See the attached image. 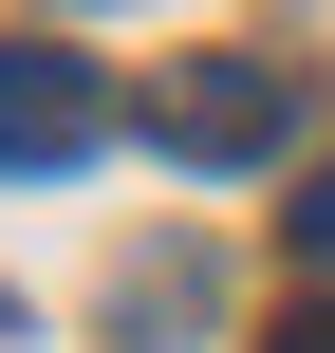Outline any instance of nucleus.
I'll return each mask as SVG.
<instances>
[{
	"label": "nucleus",
	"mask_w": 335,
	"mask_h": 353,
	"mask_svg": "<svg viewBox=\"0 0 335 353\" xmlns=\"http://www.w3.org/2000/svg\"><path fill=\"white\" fill-rule=\"evenodd\" d=\"M149 149H186V168H261V149H298V74L280 56H149Z\"/></svg>",
	"instance_id": "1"
},
{
	"label": "nucleus",
	"mask_w": 335,
	"mask_h": 353,
	"mask_svg": "<svg viewBox=\"0 0 335 353\" xmlns=\"http://www.w3.org/2000/svg\"><path fill=\"white\" fill-rule=\"evenodd\" d=\"M112 149V74L56 37H0V168H93Z\"/></svg>",
	"instance_id": "2"
},
{
	"label": "nucleus",
	"mask_w": 335,
	"mask_h": 353,
	"mask_svg": "<svg viewBox=\"0 0 335 353\" xmlns=\"http://www.w3.org/2000/svg\"><path fill=\"white\" fill-rule=\"evenodd\" d=\"M280 223H298V261H335V168L298 186V205H280Z\"/></svg>",
	"instance_id": "3"
},
{
	"label": "nucleus",
	"mask_w": 335,
	"mask_h": 353,
	"mask_svg": "<svg viewBox=\"0 0 335 353\" xmlns=\"http://www.w3.org/2000/svg\"><path fill=\"white\" fill-rule=\"evenodd\" d=\"M261 353H335V298H298V316H280V335H261Z\"/></svg>",
	"instance_id": "4"
}]
</instances>
